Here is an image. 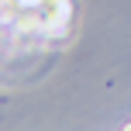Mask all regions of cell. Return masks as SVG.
I'll return each instance as SVG.
<instances>
[{
  "label": "cell",
  "instance_id": "1",
  "mask_svg": "<svg viewBox=\"0 0 131 131\" xmlns=\"http://www.w3.org/2000/svg\"><path fill=\"white\" fill-rule=\"evenodd\" d=\"M128 131H131V128H128Z\"/></svg>",
  "mask_w": 131,
  "mask_h": 131
}]
</instances>
